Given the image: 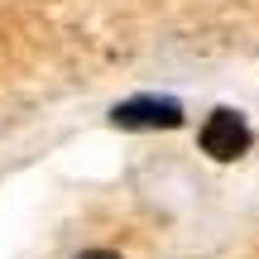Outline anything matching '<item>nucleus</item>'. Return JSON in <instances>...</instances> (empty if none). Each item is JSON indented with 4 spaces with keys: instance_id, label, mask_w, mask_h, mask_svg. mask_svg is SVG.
<instances>
[{
    "instance_id": "obj_1",
    "label": "nucleus",
    "mask_w": 259,
    "mask_h": 259,
    "mask_svg": "<svg viewBox=\"0 0 259 259\" xmlns=\"http://www.w3.org/2000/svg\"><path fill=\"white\" fill-rule=\"evenodd\" d=\"M202 149L211 158H221V163H231V158H240L250 149V125L235 111H211V120L202 125Z\"/></svg>"
},
{
    "instance_id": "obj_2",
    "label": "nucleus",
    "mask_w": 259,
    "mask_h": 259,
    "mask_svg": "<svg viewBox=\"0 0 259 259\" xmlns=\"http://www.w3.org/2000/svg\"><path fill=\"white\" fill-rule=\"evenodd\" d=\"M111 120L120 130H178L183 125V106L178 101H158V96H139V101H125L111 111Z\"/></svg>"
},
{
    "instance_id": "obj_3",
    "label": "nucleus",
    "mask_w": 259,
    "mask_h": 259,
    "mask_svg": "<svg viewBox=\"0 0 259 259\" xmlns=\"http://www.w3.org/2000/svg\"><path fill=\"white\" fill-rule=\"evenodd\" d=\"M77 259H120V254H111V250H82Z\"/></svg>"
}]
</instances>
